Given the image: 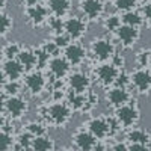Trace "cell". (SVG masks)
I'll use <instances>...</instances> for the list:
<instances>
[{
	"mask_svg": "<svg viewBox=\"0 0 151 151\" xmlns=\"http://www.w3.org/2000/svg\"><path fill=\"white\" fill-rule=\"evenodd\" d=\"M44 116H45L47 122H50L52 125L65 127L73 116V107L68 104V101L67 103L55 101L53 104H50L48 107L44 109Z\"/></svg>",
	"mask_w": 151,
	"mask_h": 151,
	"instance_id": "cell-1",
	"label": "cell"
},
{
	"mask_svg": "<svg viewBox=\"0 0 151 151\" xmlns=\"http://www.w3.org/2000/svg\"><path fill=\"white\" fill-rule=\"evenodd\" d=\"M139 115H141L139 107H137L132 100L127 104H124V106L115 109V116L119 121L122 129H132V127H134V125L137 124V121H139Z\"/></svg>",
	"mask_w": 151,
	"mask_h": 151,
	"instance_id": "cell-2",
	"label": "cell"
},
{
	"mask_svg": "<svg viewBox=\"0 0 151 151\" xmlns=\"http://www.w3.org/2000/svg\"><path fill=\"white\" fill-rule=\"evenodd\" d=\"M29 104L24 98L18 95H12L3 100V112L11 119H20L27 113Z\"/></svg>",
	"mask_w": 151,
	"mask_h": 151,
	"instance_id": "cell-3",
	"label": "cell"
},
{
	"mask_svg": "<svg viewBox=\"0 0 151 151\" xmlns=\"http://www.w3.org/2000/svg\"><path fill=\"white\" fill-rule=\"evenodd\" d=\"M91 53L94 59L100 62H107L112 60V58L116 55V50L113 42H110L107 38H97L91 44Z\"/></svg>",
	"mask_w": 151,
	"mask_h": 151,
	"instance_id": "cell-4",
	"label": "cell"
},
{
	"mask_svg": "<svg viewBox=\"0 0 151 151\" xmlns=\"http://www.w3.org/2000/svg\"><path fill=\"white\" fill-rule=\"evenodd\" d=\"M86 127L98 141H106V137H109L113 133L112 125H110V119L109 118H103V116L91 118L89 121H88Z\"/></svg>",
	"mask_w": 151,
	"mask_h": 151,
	"instance_id": "cell-5",
	"label": "cell"
},
{
	"mask_svg": "<svg viewBox=\"0 0 151 151\" xmlns=\"http://www.w3.org/2000/svg\"><path fill=\"white\" fill-rule=\"evenodd\" d=\"M73 142H74V147L77 148V150H98V148H103L101 145H100V141L97 139V137L89 132V130H77L74 134H73Z\"/></svg>",
	"mask_w": 151,
	"mask_h": 151,
	"instance_id": "cell-6",
	"label": "cell"
},
{
	"mask_svg": "<svg viewBox=\"0 0 151 151\" xmlns=\"http://www.w3.org/2000/svg\"><path fill=\"white\" fill-rule=\"evenodd\" d=\"M24 86L32 95H40L47 86L45 76L40 70H32L24 76Z\"/></svg>",
	"mask_w": 151,
	"mask_h": 151,
	"instance_id": "cell-7",
	"label": "cell"
},
{
	"mask_svg": "<svg viewBox=\"0 0 151 151\" xmlns=\"http://www.w3.org/2000/svg\"><path fill=\"white\" fill-rule=\"evenodd\" d=\"M132 86L137 94H148L151 91V71L145 68H137L132 74Z\"/></svg>",
	"mask_w": 151,
	"mask_h": 151,
	"instance_id": "cell-8",
	"label": "cell"
},
{
	"mask_svg": "<svg viewBox=\"0 0 151 151\" xmlns=\"http://www.w3.org/2000/svg\"><path fill=\"white\" fill-rule=\"evenodd\" d=\"M119 71L121 70L116 65H113L112 62L110 64L103 62L98 68H95V77L103 86H112V85H115Z\"/></svg>",
	"mask_w": 151,
	"mask_h": 151,
	"instance_id": "cell-9",
	"label": "cell"
},
{
	"mask_svg": "<svg viewBox=\"0 0 151 151\" xmlns=\"http://www.w3.org/2000/svg\"><path fill=\"white\" fill-rule=\"evenodd\" d=\"M116 38L121 44V47L124 48H132L137 41H139V36H141V32L137 30V27H133V26H129V24H121V27L116 30Z\"/></svg>",
	"mask_w": 151,
	"mask_h": 151,
	"instance_id": "cell-10",
	"label": "cell"
},
{
	"mask_svg": "<svg viewBox=\"0 0 151 151\" xmlns=\"http://www.w3.org/2000/svg\"><path fill=\"white\" fill-rule=\"evenodd\" d=\"M48 12L50 11H48L47 6H42L40 3H36V5H32V6L26 8V17H27V21L33 27H41L42 24H45L50 18Z\"/></svg>",
	"mask_w": 151,
	"mask_h": 151,
	"instance_id": "cell-11",
	"label": "cell"
},
{
	"mask_svg": "<svg viewBox=\"0 0 151 151\" xmlns=\"http://www.w3.org/2000/svg\"><path fill=\"white\" fill-rule=\"evenodd\" d=\"M130 92L127 91V88H121V86H113L112 89L107 91L106 94V100H107V104L113 109H118L124 104H127L130 101Z\"/></svg>",
	"mask_w": 151,
	"mask_h": 151,
	"instance_id": "cell-12",
	"label": "cell"
},
{
	"mask_svg": "<svg viewBox=\"0 0 151 151\" xmlns=\"http://www.w3.org/2000/svg\"><path fill=\"white\" fill-rule=\"evenodd\" d=\"M2 73H3V80H20L26 73V68L23 67V64L18 59H5Z\"/></svg>",
	"mask_w": 151,
	"mask_h": 151,
	"instance_id": "cell-13",
	"label": "cell"
},
{
	"mask_svg": "<svg viewBox=\"0 0 151 151\" xmlns=\"http://www.w3.org/2000/svg\"><path fill=\"white\" fill-rule=\"evenodd\" d=\"M79 6H80L82 14L91 21L98 20L104 12V6L101 0H80Z\"/></svg>",
	"mask_w": 151,
	"mask_h": 151,
	"instance_id": "cell-14",
	"label": "cell"
},
{
	"mask_svg": "<svg viewBox=\"0 0 151 151\" xmlns=\"http://www.w3.org/2000/svg\"><path fill=\"white\" fill-rule=\"evenodd\" d=\"M70 68H71V64L67 60L65 56H53L48 62V71L52 74V80H56V79H64L65 76L70 73Z\"/></svg>",
	"mask_w": 151,
	"mask_h": 151,
	"instance_id": "cell-15",
	"label": "cell"
},
{
	"mask_svg": "<svg viewBox=\"0 0 151 151\" xmlns=\"http://www.w3.org/2000/svg\"><path fill=\"white\" fill-rule=\"evenodd\" d=\"M88 23L80 17H68L65 20V32L70 35L71 40H80L83 35H86Z\"/></svg>",
	"mask_w": 151,
	"mask_h": 151,
	"instance_id": "cell-16",
	"label": "cell"
},
{
	"mask_svg": "<svg viewBox=\"0 0 151 151\" xmlns=\"http://www.w3.org/2000/svg\"><path fill=\"white\" fill-rule=\"evenodd\" d=\"M68 85L74 92H79V94H85L89 91L91 88V79L88 77L85 73L80 71H76L73 74H70L68 77Z\"/></svg>",
	"mask_w": 151,
	"mask_h": 151,
	"instance_id": "cell-17",
	"label": "cell"
},
{
	"mask_svg": "<svg viewBox=\"0 0 151 151\" xmlns=\"http://www.w3.org/2000/svg\"><path fill=\"white\" fill-rule=\"evenodd\" d=\"M64 56L67 58V60L71 65H80L86 59V50L83 48V45L77 42H71L70 45L64 48Z\"/></svg>",
	"mask_w": 151,
	"mask_h": 151,
	"instance_id": "cell-18",
	"label": "cell"
},
{
	"mask_svg": "<svg viewBox=\"0 0 151 151\" xmlns=\"http://www.w3.org/2000/svg\"><path fill=\"white\" fill-rule=\"evenodd\" d=\"M47 8H48L52 15L64 18L65 15L70 14V11H71V0H48Z\"/></svg>",
	"mask_w": 151,
	"mask_h": 151,
	"instance_id": "cell-19",
	"label": "cell"
},
{
	"mask_svg": "<svg viewBox=\"0 0 151 151\" xmlns=\"http://www.w3.org/2000/svg\"><path fill=\"white\" fill-rule=\"evenodd\" d=\"M17 59L23 64V67L26 68V71H32V70L38 68V58H36V52H35V50L23 47Z\"/></svg>",
	"mask_w": 151,
	"mask_h": 151,
	"instance_id": "cell-20",
	"label": "cell"
},
{
	"mask_svg": "<svg viewBox=\"0 0 151 151\" xmlns=\"http://www.w3.org/2000/svg\"><path fill=\"white\" fill-rule=\"evenodd\" d=\"M150 133L147 132V130H142V129H130L129 132H127V144H142V145H145V148H147V142L150 141Z\"/></svg>",
	"mask_w": 151,
	"mask_h": 151,
	"instance_id": "cell-21",
	"label": "cell"
},
{
	"mask_svg": "<svg viewBox=\"0 0 151 151\" xmlns=\"http://www.w3.org/2000/svg\"><path fill=\"white\" fill-rule=\"evenodd\" d=\"M55 141L50 139L47 134H41V136H35L33 142H32V150L35 151H50L55 150Z\"/></svg>",
	"mask_w": 151,
	"mask_h": 151,
	"instance_id": "cell-22",
	"label": "cell"
},
{
	"mask_svg": "<svg viewBox=\"0 0 151 151\" xmlns=\"http://www.w3.org/2000/svg\"><path fill=\"white\" fill-rule=\"evenodd\" d=\"M15 142H17V139H14L12 132L2 129V132H0V150L2 151H12Z\"/></svg>",
	"mask_w": 151,
	"mask_h": 151,
	"instance_id": "cell-23",
	"label": "cell"
},
{
	"mask_svg": "<svg viewBox=\"0 0 151 151\" xmlns=\"http://www.w3.org/2000/svg\"><path fill=\"white\" fill-rule=\"evenodd\" d=\"M122 23L124 24H129V26H133V27H139L141 24L144 23V17L142 14H139L137 11H129V12H124L122 14Z\"/></svg>",
	"mask_w": 151,
	"mask_h": 151,
	"instance_id": "cell-24",
	"label": "cell"
},
{
	"mask_svg": "<svg viewBox=\"0 0 151 151\" xmlns=\"http://www.w3.org/2000/svg\"><path fill=\"white\" fill-rule=\"evenodd\" d=\"M47 26H48L50 30H52L53 36L60 35V33H64V32H65V20L62 18V17L52 15V17L48 18V21H47Z\"/></svg>",
	"mask_w": 151,
	"mask_h": 151,
	"instance_id": "cell-25",
	"label": "cell"
},
{
	"mask_svg": "<svg viewBox=\"0 0 151 151\" xmlns=\"http://www.w3.org/2000/svg\"><path fill=\"white\" fill-rule=\"evenodd\" d=\"M18 92H20L18 80H3V85H2L3 100L8 97H12V95H18Z\"/></svg>",
	"mask_w": 151,
	"mask_h": 151,
	"instance_id": "cell-26",
	"label": "cell"
},
{
	"mask_svg": "<svg viewBox=\"0 0 151 151\" xmlns=\"http://www.w3.org/2000/svg\"><path fill=\"white\" fill-rule=\"evenodd\" d=\"M21 45L17 44V42H6L2 48V53H3V58L5 59H17L20 52H21Z\"/></svg>",
	"mask_w": 151,
	"mask_h": 151,
	"instance_id": "cell-27",
	"label": "cell"
},
{
	"mask_svg": "<svg viewBox=\"0 0 151 151\" xmlns=\"http://www.w3.org/2000/svg\"><path fill=\"white\" fill-rule=\"evenodd\" d=\"M137 5V0H113V6H115L116 11L119 12H129L133 11Z\"/></svg>",
	"mask_w": 151,
	"mask_h": 151,
	"instance_id": "cell-28",
	"label": "cell"
},
{
	"mask_svg": "<svg viewBox=\"0 0 151 151\" xmlns=\"http://www.w3.org/2000/svg\"><path fill=\"white\" fill-rule=\"evenodd\" d=\"M14 29V18H12L8 12H2V38H6L8 33Z\"/></svg>",
	"mask_w": 151,
	"mask_h": 151,
	"instance_id": "cell-29",
	"label": "cell"
},
{
	"mask_svg": "<svg viewBox=\"0 0 151 151\" xmlns=\"http://www.w3.org/2000/svg\"><path fill=\"white\" fill-rule=\"evenodd\" d=\"M121 24H122V18L118 15H109L104 20V27L113 33H116V30L121 27Z\"/></svg>",
	"mask_w": 151,
	"mask_h": 151,
	"instance_id": "cell-30",
	"label": "cell"
},
{
	"mask_svg": "<svg viewBox=\"0 0 151 151\" xmlns=\"http://www.w3.org/2000/svg\"><path fill=\"white\" fill-rule=\"evenodd\" d=\"M26 130L30 132L33 136H41V134H45L47 132V125L40 122V121H32L26 125Z\"/></svg>",
	"mask_w": 151,
	"mask_h": 151,
	"instance_id": "cell-31",
	"label": "cell"
},
{
	"mask_svg": "<svg viewBox=\"0 0 151 151\" xmlns=\"http://www.w3.org/2000/svg\"><path fill=\"white\" fill-rule=\"evenodd\" d=\"M136 62H137V65H139L141 68L148 67L150 62H151V50L150 48L141 50V52L136 55Z\"/></svg>",
	"mask_w": 151,
	"mask_h": 151,
	"instance_id": "cell-32",
	"label": "cell"
},
{
	"mask_svg": "<svg viewBox=\"0 0 151 151\" xmlns=\"http://www.w3.org/2000/svg\"><path fill=\"white\" fill-rule=\"evenodd\" d=\"M115 85H116V86H121V88H129V86H132V76L121 70L119 74H118V77H116Z\"/></svg>",
	"mask_w": 151,
	"mask_h": 151,
	"instance_id": "cell-33",
	"label": "cell"
},
{
	"mask_svg": "<svg viewBox=\"0 0 151 151\" xmlns=\"http://www.w3.org/2000/svg\"><path fill=\"white\" fill-rule=\"evenodd\" d=\"M41 48L44 50V52L47 53V55H50V56H58V53H59V47L56 45V42L55 41H44V44L41 45Z\"/></svg>",
	"mask_w": 151,
	"mask_h": 151,
	"instance_id": "cell-34",
	"label": "cell"
},
{
	"mask_svg": "<svg viewBox=\"0 0 151 151\" xmlns=\"http://www.w3.org/2000/svg\"><path fill=\"white\" fill-rule=\"evenodd\" d=\"M142 17H144L145 24L151 27V3L144 5V8H142Z\"/></svg>",
	"mask_w": 151,
	"mask_h": 151,
	"instance_id": "cell-35",
	"label": "cell"
},
{
	"mask_svg": "<svg viewBox=\"0 0 151 151\" xmlns=\"http://www.w3.org/2000/svg\"><path fill=\"white\" fill-rule=\"evenodd\" d=\"M112 64H113V65H116L119 70H122V68H124V65H125V60H124V58H122V56L115 55V56L112 58Z\"/></svg>",
	"mask_w": 151,
	"mask_h": 151,
	"instance_id": "cell-36",
	"label": "cell"
},
{
	"mask_svg": "<svg viewBox=\"0 0 151 151\" xmlns=\"http://www.w3.org/2000/svg\"><path fill=\"white\" fill-rule=\"evenodd\" d=\"M21 2L26 5V6H32V5H36V3H40V0H21Z\"/></svg>",
	"mask_w": 151,
	"mask_h": 151,
	"instance_id": "cell-37",
	"label": "cell"
},
{
	"mask_svg": "<svg viewBox=\"0 0 151 151\" xmlns=\"http://www.w3.org/2000/svg\"><path fill=\"white\" fill-rule=\"evenodd\" d=\"M147 148H148V150H151V137H150V141L147 142Z\"/></svg>",
	"mask_w": 151,
	"mask_h": 151,
	"instance_id": "cell-38",
	"label": "cell"
},
{
	"mask_svg": "<svg viewBox=\"0 0 151 151\" xmlns=\"http://www.w3.org/2000/svg\"><path fill=\"white\" fill-rule=\"evenodd\" d=\"M148 70H150V71H151V62H150V65H148Z\"/></svg>",
	"mask_w": 151,
	"mask_h": 151,
	"instance_id": "cell-39",
	"label": "cell"
}]
</instances>
